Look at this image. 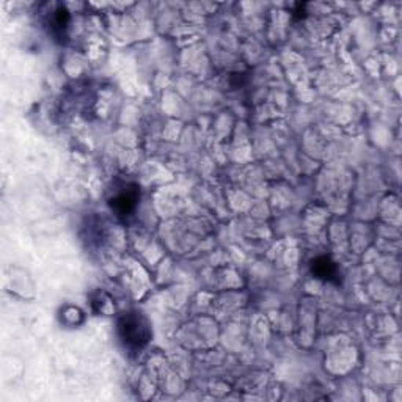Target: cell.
Here are the masks:
<instances>
[{"label": "cell", "instance_id": "1", "mask_svg": "<svg viewBox=\"0 0 402 402\" xmlns=\"http://www.w3.org/2000/svg\"><path fill=\"white\" fill-rule=\"evenodd\" d=\"M118 335L125 347L129 351H140L151 340V324L140 311H127L118 320Z\"/></svg>", "mask_w": 402, "mask_h": 402}, {"label": "cell", "instance_id": "4", "mask_svg": "<svg viewBox=\"0 0 402 402\" xmlns=\"http://www.w3.org/2000/svg\"><path fill=\"white\" fill-rule=\"evenodd\" d=\"M69 21H71V17H69L68 10L65 7H58L54 13V22H52L55 30H60V32L65 30L69 24Z\"/></svg>", "mask_w": 402, "mask_h": 402}, {"label": "cell", "instance_id": "3", "mask_svg": "<svg viewBox=\"0 0 402 402\" xmlns=\"http://www.w3.org/2000/svg\"><path fill=\"white\" fill-rule=\"evenodd\" d=\"M311 273L314 278L324 280V282H338V267L327 256H319L311 261Z\"/></svg>", "mask_w": 402, "mask_h": 402}, {"label": "cell", "instance_id": "2", "mask_svg": "<svg viewBox=\"0 0 402 402\" xmlns=\"http://www.w3.org/2000/svg\"><path fill=\"white\" fill-rule=\"evenodd\" d=\"M140 198V190L136 184L127 185L125 190H121L120 194H116L112 200H110V208L118 215H129L134 212V209L137 208Z\"/></svg>", "mask_w": 402, "mask_h": 402}]
</instances>
